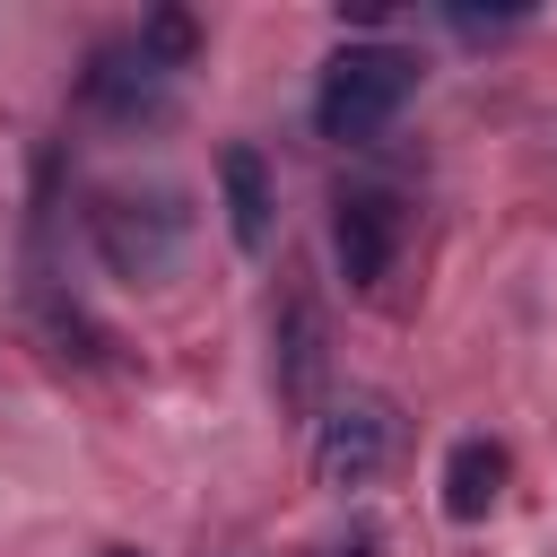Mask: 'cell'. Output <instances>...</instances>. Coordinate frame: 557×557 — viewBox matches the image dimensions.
<instances>
[{"instance_id": "cell-6", "label": "cell", "mask_w": 557, "mask_h": 557, "mask_svg": "<svg viewBox=\"0 0 557 557\" xmlns=\"http://www.w3.org/2000/svg\"><path fill=\"white\" fill-rule=\"evenodd\" d=\"M218 191H226V226H235V244H244V252H261V244H270V218H278V191H270V157L235 139V148L218 157Z\"/></svg>"}, {"instance_id": "cell-5", "label": "cell", "mask_w": 557, "mask_h": 557, "mask_svg": "<svg viewBox=\"0 0 557 557\" xmlns=\"http://www.w3.org/2000/svg\"><path fill=\"white\" fill-rule=\"evenodd\" d=\"M78 96H87L96 113H113V122H139V113H157V104H165V70H157L139 44H104V52L87 61Z\"/></svg>"}, {"instance_id": "cell-8", "label": "cell", "mask_w": 557, "mask_h": 557, "mask_svg": "<svg viewBox=\"0 0 557 557\" xmlns=\"http://www.w3.org/2000/svg\"><path fill=\"white\" fill-rule=\"evenodd\" d=\"M270 366H278V392L305 409V400H313V383H322V305H313V296H287Z\"/></svg>"}, {"instance_id": "cell-9", "label": "cell", "mask_w": 557, "mask_h": 557, "mask_svg": "<svg viewBox=\"0 0 557 557\" xmlns=\"http://www.w3.org/2000/svg\"><path fill=\"white\" fill-rule=\"evenodd\" d=\"M191 44H200V26H191L183 9H157V17L139 26V52H148L157 70H183V61H191Z\"/></svg>"}, {"instance_id": "cell-2", "label": "cell", "mask_w": 557, "mask_h": 557, "mask_svg": "<svg viewBox=\"0 0 557 557\" xmlns=\"http://www.w3.org/2000/svg\"><path fill=\"white\" fill-rule=\"evenodd\" d=\"M409 96H418V61H409L400 44H348V52H331V70H322L313 122H322V139H374Z\"/></svg>"}, {"instance_id": "cell-1", "label": "cell", "mask_w": 557, "mask_h": 557, "mask_svg": "<svg viewBox=\"0 0 557 557\" xmlns=\"http://www.w3.org/2000/svg\"><path fill=\"white\" fill-rule=\"evenodd\" d=\"M87 235H96V252H104V270H113V278L157 287V278L183 261L191 209H183V191H165V183H157V191H96Z\"/></svg>"}, {"instance_id": "cell-3", "label": "cell", "mask_w": 557, "mask_h": 557, "mask_svg": "<svg viewBox=\"0 0 557 557\" xmlns=\"http://www.w3.org/2000/svg\"><path fill=\"white\" fill-rule=\"evenodd\" d=\"M400 244H409V209H400V191H383V183H348V191L331 200V252H339V278H348V287H383L392 261H400Z\"/></svg>"}, {"instance_id": "cell-7", "label": "cell", "mask_w": 557, "mask_h": 557, "mask_svg": "<svg viewBox=\"0 0 557 557\" xmlns=\"http://www.w3.org/2000/svg\"><path fill=\"white\" fill-rule=\"evenodd\" d=\"M496 496H505V444L461 435L444 453V513L453 522H479V513H496Z\"/></svg>"}, {"instance_id": "cell-4", "label": "cell", "mask_w": 557, "mask_h": 557, "mask_svg": "<svg viewBox=\"0 0 557 557\" xmlns=\"http://www.w3.org/2000/svg\"><path fill=\"white\" fill-rule=\"evenodd\" d=\"M383 461H392V409H383L374 392L339 400V409L322 418V435H313V470H322V487H366Z\"/></svg>"}, {"instance_id": "cell-10", "label": "cell", "mask_w": 557, "mask_h": 557, "mask_svg": "<svg viewBox=\"0 0 557 557\" xmlns=\"http://www.w3.org/2000/svg\"><path fill=\"white\" fill-rule=\"evenodd\" d=\"M113 557H131V548H113Z\"/></svg>"}]
</instances>
